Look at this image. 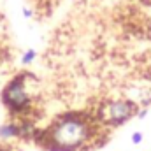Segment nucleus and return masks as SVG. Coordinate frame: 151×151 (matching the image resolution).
Wrapping results in <instances>:
<instances>
[{
    "instance_id": "nucleus-7",
    "label": "nucleus",
    "mask_w": 151,
    "mask_h": 151,
    "mask_svg": "<svg viewBox=\"0 0 151 151\" xmlns=\"http://www.w3.org/2000/svg\"><path fill=\"white\" fill-rule=\"evenodd\" d=\"M148 113H150V111H148L146 107H142V109H139V111H137L135 116H137V119H144V118L148 116Z\"/></svg>"
},
{
    "instance_id": "nucleus-4",
    "label": "nucleus",
    "mask_w": 151,
    "mask_h": 151,
    "mask_svg": "<svg viewBox=\"0 0 151 151\" xmlns=\"http://www.w3.org/2000/svg\"><path fill=\"white\" fill-rule=\"evenodd\" d=\"M30 134V125H23V123H16V121H7L0 125V139L9 141V139H18L23 135Z\"/></svg>"
},
{
    "instance_id": "nucleus-2",
    "label": "nucleus",
    "mask_w": 151,
    "mask_h": 151,
    "mask_svg": "<svg viewBox=\"0 0 151 151\" xmlns=\"http://www.w3.org/2000/svg\"><path fill=\"white\" fill-rule=\"evenodd\" d=\"M2 102L12 114H25L32 106V95L27 88V77L16 76L2 91Z\"/></svg>"
},
{
    "instance_id": "nucleus-8",
    "label": "nucleus",
    "mask_w": 151,
    "mask_h": 151,
    "mask_svg": "<svg viewBox=\"0 0 151 151\" xmlns=\"http://www.w3.org/2000/svg\"><path fill=\"white\" fill-rule=\"evenodd\" d=\"M23 16H25L27 19H30V18L34 16V12H32V9H28V7H25V9H23Z\"/></svg>"
},
{
    "instance_id": "nucleus-9",
    "label": "nucleus",
    "mask_w": 151,
    "mask_h": 151,
    "mask_svg": "<svg viewBox=\"0 0 151 151\" xmlns=\"http://www.w3.org/2000/svg\"><path fill=\"white\" fill-rule=\"evenodd\" d=\"M150 72H151V65H150Z\"/></svg>"
},
{
    "instance_id": "nucleus-3",
    "label": "nucleus",
    "mask_w": 151,
    "mask_h": 151,
    "mask_svg": "<svg viewBox=\"0 0 151 151\" xmlns=\"http://www.w3.org/2000/svg\"><path fill=\"white\" fill-rule=\"evenodd\" d=\"M137 106L127 99H116V100H109L106 102L100 111V121L104 125H109V127H119L123 123H127L128 119H132L135 114H137Z\"/></svg>"
},
{
    "instance_id": "nucleus-6",
    "label": "nucleus",
    "mask_w": 151,
    "mask_h": 151,
    "mask_svg": "<svg viewBox=\"0 0 151 151\" xmlns=\"http://www.w3.org/2000/svg\"><path fill=\"white\" fill-rule=\"evenodd\" d=\"M130 141H132V144H135V146H137V144H141V142L144 141V134H142V132H134Z\"/></svg>"
},
{
    "instance_id": "nucleus-5",
    "label": "nucleus",
    "mask_w": 151,
    "mask_h": 151,
    "mask_svg": "<svg viewBox=\"0 0 151 151\" xmlns=\"http://www.w3.org/2000/svg\"><path fill=\"white\" fill-rule=\"evenodd\" d=\"M35 58H37V51L35 49H27L25 55L21 56V63L23 65H32L35 62Z\"/></svg>"
},
{
    "instance_id": "nucleus-1",
    "label": "nucleus",
    "mask_w": 151,
    "mask_h": 151,
    "mask_svg": "<svg viewBox=\"0 0 151 151\" xmlns=\"http://www.w3.org/2000/svg\"><path fill=\"white\" fill-rule=\"evenodd\" d=\"M91 135V123L77 114H65L47 130L46 139L55 151H76L90 142Z\"/></svg>"
}]
</instances>
